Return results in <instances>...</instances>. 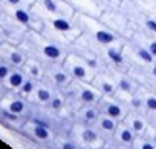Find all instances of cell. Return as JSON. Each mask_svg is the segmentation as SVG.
<instances>
[{"mask_svg": "<svg viewBox=\"0 0 156 149\" xmlns=\"http://www.w3.org/2000/svg\"><path fill=\"white\" fill-rule=\"evenodd\" d=\"M126 125L139 137V135H144L145 134V131H147V128H148V121H147V118L144 117V115H141L139 112H133V114H130L129 117H127V121H126Z\"/></svg>", "mask_w": 156, "mask_h": 149, "instance_id": "6da1fadb", "label": "cell"}, {"mask_svg": "<svg viewBox=\"0 0 156 149\" xmlns=\"http://www.w3.org/2000/svg\"><path fill=\"white\" fill-rule=\"evenodd\" d=\"M116 140L121 143V144H124V146H133V143H135V140H136V134L127 126V125H121V126H116Z\"/></svg>", "mask_w": 156, "mask_h": 149, "instance_id": "7a4b0ae2", "label": "cell"}, {"mask_svg": "<svg viewBox=\"0 0 156 149\" xmlns=\"http://www.w3.org/2000/svg\"><path fill=\"white\" fill-rule=\"evenodd\" d=\"M141 97H142V112L151 115L154 120L156 118V91L144 92L141 94Z\"/></svg>", "mask_w": 156, "mask_h": 149, "instance_id": "3957f363", "label": "cell"}, {"mask_svg": "<svg viewBox=\"0 0 156 149\" xmlns=\"http://www.w3.org/2000/svg\"><path fill=\"white\" fill-rule=\"evenodd\" d=\"M135 57L147 68V66H150V65H153L156 60H154V57L150 54V51L144 46V45H136L135 46Z\"/></svg>", "mask_w": 156, "mask_h": 149, "instance_id": "277c9868", "label": "cell"}, {"mask_svg": "<svg viewBox=\"0 0 156 149\" xmlns=\"http://www.w3.org/2000/svg\"><path fill=\"white\" fill-rule=\"evenodd\" d=\"M104 114L115 118V120H119V118H124L126 117V111L122 108V105L116 103V102H109L104 105Z\"/></svg>", "mask_w": 156, "mask_h": 149, "instance_id": "5b68a950", "label": "cell"}, {"mask_svg": "<svg viewBox=\"0 0 156 149\" xmlns=\"http://www.w3.org/2000/svg\"><path fill=\"white\" fill-rule=\"evenodd\" d=\"M116 85H118V88H119L124 94H127V95H133V94H136L138 89H139V86H138L132 79H129V77H119Z\"/></svg>", "mask_w": 156, "mask_h": 149, "instance_id": "8992f818", "label": "cell"}, {"mask_svg": "<svg viewBox=\"0 0 156 149\" xmlns=\"http://www.w3.org/2000/svg\"><path fill=\"white\" fill-rule=\"evenodd\" d=\"M23 82H25V76H23L22 71H11L9 76L6 77V83H8V86L12 88V89L20 88V86L23 85Z\"/></svg>", "mask_w": 156, "mask_h": 149, "instance_id": "52a82bcc", "label": "cell"}, {"mask_svg": "<svg viewBox=\"0 0 156 149\" xmlns=\"http://www.w3.org/2000/svg\"><path fill=\"white\" fill-rule=\"evenodd\" d=\"M116 120L115 118H112V117H109V115H103L101 118H100V128L104 131V132H109V134H113L115 131H116Z\"/></svg>", "mask_w": 156, "mask_h": 149, "instance_id": "ba28073f", "label": "cell"}, {"mask_svg": "<svg viewBox=\"0 0 156 149\" xmlns=\"http://www.w3.org/2000/svg\"><path fill=\"white\" fill-rule=\"evenodd\" d=\"M95 39H97L101 45H110V43H113V42L116 40L115 34L110 32V31H106V29L97 31V32H95Z\"/></svg>", "mask_w": 156, "mask_h": 149, "instance_id": "9c48e42d", "label": "cell"}, {"mask_svg": "<svg viewBox=\"0 0 156 149\" xmlns=\"http://www.w3.org/2000/svg\"><path fill=\"white\" fill-rule=\"evenodd\" d=\"M132 147L133 149H156V144L148 137L139 135V137H136V140H135V143H133Z\"/></svg>", "mask_w": 156, "mask_h": 149, "instance_id": "30bf717a", "label": "cell"}, {"mask_svg": "<svg viewBox=\"0 0 156 149\" xmlns=\"http://www.w3.org/2000/svg\"><path fill=\"white\" fill-rule=\"evenodd\" d=\"M43 54H44V57H48V58H51V60H58V58L63 55V51H61V48L57 46V45H46V46L43 48Z\"/></svg>", "mask_w": 156, "mask_h": 149, "instance_id": "8fae6325", "label": "cell"}, {"mask_svg": "<svg viewBox=\"0 0 156 149\" xmlns=\"http://www.w3.org/2000/svg\"><path fill=\"white\" fill-rule=\"evenodd\" d=\"M107 57L110 58V61H113L115 65H124V55H122V51L118 49V48H109L107 49Z\"/></svg>", "mask_w": 156, "mask_h": 149, "instance_id": "7c38bea8", "label": "cell"}, {"mask_svg": "<svg viewBox=\"0 0 156 149\" xmlns=\"http://www.w3.org/2000/svg\"><path fill=\"white\" fill-rule=\"evenodd\" d=\"M32 134H34L35 138L43 140V141L48 140V138H51V132H49L48 126H43V125H35V126L32 128Z\"/></svg>", "mask_w": 156, "mask_h": 149, "instance_id": "4fadbf2b", "label": "cell"}, {"mask_svg": "<svg viewBox=\"0 0 156 149\" xmlns=\"http://www.w3.org/2000/svg\"><path fill=\"white\" fill-rule=\"evenodd\" d=\"M8 111H9L11 114L20 115V114H23V112L26 111V105H25L23 100H12V102H9V105H8Z\"/></svg>", "mask_w": 156, "mask_h": 149, "instance_id": "5bb4252c", "label": "cell"}, {"mask_svg": "<svg viewBox=\"0 0 156 149\" xmlns=\"http://www.w3.org/2000/svg\"><path fill=\"white\" fill-rule=\"evenodd\" d=\"M70 76H73L78 80H86L87 77V69L83 65H72L70 66Z\"/></svg>", "mask_w": 156, "mask_h": 149, "instance_id": "9a60e30c", "label": "cell"}, {"mask_svg": "<svg viewBox=\"0 0 156 149\" xmlns=\"http://www.w3.org/2000/svg\"><path fill=\"white\" fill-rule=\"evenodd\" d=\"M80 99H81L84 103H94V102H97L98 94H97L95 91H92L90 88H84V89H81V92H80Z\"/></svg>", "mask_w": 156, "mask_h": 149, "instance_id": "2e32d148", "label": "cell"}, {"mask_svg": "<svg viewBox=\"0 0 156 149\" xmlns=\"http://www.w3.org/2000/svg\"><path fill=\"white\" fill-rule=\"evenodd\" d=\"M52 26H54L57 31H60V32H67V31L72 29L70 22L66 20V19H55V20L52 22Z\"/></svg>", "mask_w": 156, "mask_h": 149, "instance_id": "e0dca14e", "label": "cell"}, {"mask_svg": "<svg viewBox=\"0 0 156 149\" xmlns=\"http://www.w3.org/2000/svg\"><path fill=\"white\" fill-rule=\"evenodd\" d=\"M54 80H55L57 85L66 86V85L70 82V76H69V74H66L64 71H55V72H54Z\"/></svg>", "mask_w": 156, "mask_h": 149, "instance_id": "ac0fdd59", "label": "cell"}, {"mask_svg": "<svg viewBox=\"0 0 156 149\" xmlns=\"http://www.w3.org/2000/svg\"><path fill=\"white\" fill-rule=\"evenodd\" d=\"M35 95H37V100L41 102V103H49L51 99L54 97V95L51 94V91L46 89V88H38L37 92H35Z\"/></svg>", "mask_w": 156, "mask_h": 149, "instance_id": "d6986e66", "label": "cell"}, {"mask_svg": "<svg viewBox=\"0 0 156 149\" xmlns=\"http://www.w3.org/2000/svg\"><path fill=\"white\" fill-rule=\"evenodd\" d=\"M14 17H16V20L19 22V23H22V25H28L29 22H31V17H29V14H28V11H25V9H16V13H14Z\"/></svg>", "mask_w": 156, "mask_h": 149, "instance_id": "ffe728a7", "label": "cell"}, {"mask_svg": "<svg viewBox=\"0 0 156 149\" xmlns=\"http://www.w3.org/2000/svg\"><path fill=\"white\" fill-rule=\"evenodd\" d=\"M9 61L14 65V66H22L25 63V55L19 51H11L9 52Z\"/></svg>", "mask_w": 156, "mask_h": 149, "instance_id": "44dd1931", "label": "cell"}, {"mask_svg": "<svg viewBox=\"0 0 156 149\" xmlns=\"http://www.w3.org/2000/svg\"><path fill=\"white\" fill-rule=\"evenodd\" d=\"M81 137H83V140H84L86 143H95V141L98 140V134H97L94 129H90V128H86V129L83 131Z\"/></svg>", "mask_w": 156, "mask_h": 149, "instance_id": "7402d4cb", "label": "cell"}, {"mask_svg": "<svg viewBox=\"0 0 156 149\" xmlns=\"http://www.w3.org/2000/svg\"><path fill=\"white\" fill-rule=\"evenodd\" d=\"M100 88H101V91H103L104 94H107V95H110V94L115 92V85H113L112 82H109V80H103V82L100 83Z\"/></svg>", "mask_w": 156, "mask_h": 149, "instance_id": "603a6c76", "label": "cell"}, {"mask_svg": "<svg viewBox=\"0 0 156 149\" xmlns=\"http://www.w3.org/2000/svg\"><path fill=\"white\" fill-rule=\"evenodd\" d=\"M83 118H84L87 123L95 121V120H97V111H95L94 108H87V109L84 111V114H83Z\"/></svg>", "mask_w": 156, "mask_h": 149, "instance_id": "cb8c5ba5", "label": "cell"}, {"mask_svg": "<svg viewBox=\"0 0 156 149\" xmlns=\"http://www.w3.org/2000/svg\"><path fill=\"white\" fill-rule=\"evenodd\" d=\"M147 76L150 77V80L154 85V91H156V61L150 66H147Z\"/></svg>", "mask_w": 156, "mask_h": 149, "instance_id": "d4e9b609", "label": "cell"}, {"mask_svg": "<svg viewBox=\"0 0 156 149\" xmlns=\"http://www.w3.org/2000/svg\"><path fill=\"white\" fill-rule=\"evenodd\" d=\"M20 88H22V92H23V94H31V92L34 91L35 85H34V82H32V80H25V82H23V85H22Z\"/></svg>", "mask_w": 156, "mask_h": 149, "instance_id": "484cf974", "label": "cell"}, {"mask_svg": "<svg viewBox=\"0 0 156 149\" xmlns=\"http://www.w3.org/2000/svg\"><path fill=\"white\" fill-rule=\"evenodd\" d=\"M43 5L49 13H58V5L55 3V0H43Z\"/></svg>", "mask_w": 156, "mask_h": 149, "instance_id": "4316f807", "label": "cell"}, {"mask_svg": "<svg viewBox=\"0 0 156 149\" xmlns=\"http://www.w3.org/2000/svg\"><path fill=\"white\" fill-rule=\"evenodd\" d=\"M49 103H51V108H52L54 111H58V109L63 108V100H61V97H58V95L52 97Z\"/></svg>", "mask_w": 156, "mask_h": 149, "instance_id": "83f0119b", "label": "cell"}, {"mask_svg": "<svg viewBox=\"0 0 156 149\" xmlns=\"http://www.w3.org/2000/svg\"><path fill=\"white\" fill-rule=\"evenodd\" d=\"M9 72H11V69H9L8 65H5V63L0 65V80H6V77L9 76Z\"/></svg>", "mask_w": 156, "mask_h": 149, "instance_id": "f1b7e54d", "label": "cell"}, {"mask_svg": "<svg viewBox=\"0 0 156 149\" xmlns=\"http://www.w3.org/2000/svg\"><path fill=\"white\" fill-rule=\"evenodd\" d=\"M60 149H78L76 144L73 141H69V140H64L60 143Z\"/></svg>", "mask_w": 156, "mask_h": 149, "instance_id": "f546056e", "label": "cell"}, {"mask_svg": "<svg viewBox=\"0 0 156 149\" xmlns=\"http://www.w3.org/2000/svg\"><path fill=\"white\" fill-rule=\"evenodd\" d=\"M29 74H31L32 77L38 79V77H40V74H41V71H40V68H38L37 65H31V66H29Z\"/></svg>", "mask_w": 156, "mask_h": 149, "instance_id": "4dcf8cb0", "label": "cell"}, {"mask_svg": "<svg viewBox=\"0 0 156 149\" xmlns=\"http://www.w3.org/2000/svg\"><path fill=\"white\" fill-rule=\"evenodd\" d=\"M6 2H8L9 5H19V3L22 2V0H6Z\"/></svg>", "mask_w": 156, "mask_h": 149, "instance_id": "1f68e13d", "label": "cell"}, {"mask_svg": "<svg viewBox=\"0 0 156 149\" xmlns=\"http://www.w3.org/2000/svg\"><path fill=\"white\" fill-rule=\"evenodd\" d=\"M0 48H2V42H0Z\"/></svg>", "mask_w": 156, "mask_h": 149, "instance_id": "d6a6232c", "label": "cell"}, {"mask_svg": "<svg viewBox=\"0 0 156 149\" xmlns=\"http://www.w3.org/2000/svg\"><path fill=\"white\" fill-rule=\"evenodd\" d=\"M154 120H156V118H154Z\"/></svg>", "mask_w": 156, "mask_h": 149, "instance_id": "836d02e7", "label": "cell"}]
</instances>
